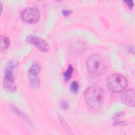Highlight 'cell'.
I'll return each mask as SVG.
<instances>
[{"label": "cell", "mask_w": 135, "mask_h": 135, "mask_svg": "<svg viewBox=\"0 0 135 135\" xmlns=\"http://www.w3.org/2000/svg\"><path fill=\"white\" fill-rule=\"evenodd\" d=\"M28 76L31 88L34 90L38 89L40 85V82L37 75L32 74L28 72Z\"/></svg>", "instance_id": "52a82bcc"}, {"label": "cell", "mask_w": 135, "mask_h": 135, "mask_svg": "<svg viewBox=\"0 0 135 135\" xmlns=\"http://www.w3.org/2000/svg\"><path fill=\"white\" fill-rule=\"evenodd\" d=\"M73 72V68L72 65H69L68 66L67 70L66 71L63 73V76H64V79L65 81H69L72 75Z\"/></svg>", "instance_id": "30bf717a"}, {"label": "cell", "mask_w": 135, "mask_h": 135, "mask_svg": "<svg viewBox=\"0 0 135 135\" xmlns=\"http://www.w3.org/2000/svg\"><path fill=\"white\" fill-rule=\"evenodd\" d=\"M134 90L130 89L126 91L121 97L122 101L126 105L133 107L134 106Z\"/></svg>", "instance_id": "8992f818"}, {"label": "cell", "mask_w": 135, "mask_h": 135, "mask_svg": "<svg viewBox=\"0 0 135 135\" xmlns=\"http://www.w3.org/2000/svg\"><path fill=\"white\" fill-rule=\"evenodd\" d=\"M79 85L77 81H73L70 85V91L74 94H76L79 91Z\"/></svg>", "instance_id": "8fae6325"}, {"label": "cell", "mask_w": 135, "mask_h": 135, "mask_svg": "<svg viewBox=\"0 0 135 135\" xmlns=\"http://www.w3.org/2000/svg\"><path fill=\"white\" fill-rule=\"evenodd\" d=\"M26 40L28 43L34 45L41 52H46L49 50L48 43L40 37L30 35L26 37Z\"/></svg>", "instance_id": "5b68a950"}, {"label": "cell", "mask_w": 135, "mask_h": 135, "mask_svg": "<svg viewBox=\"0 0 135 135\" xmlns=\"http://www.w3.org/2000/svg\"><path fill=\"white\" fill-rule=\"evenodd\" d=\"M86 66L88 72L96 76L103 74L107 68L104 60L98 54L91 55L88 57L86 61Z\"/></svg>", "instance_id": "7a4b0ae2"}, {"label": "cell", "mask_w": 135, "mask_h": 135, "mask_svg": "<svg viewBox=\"0 0 135 135\" xmlns=\"http://www.w3.org/2000/svg\"><path fill=\"white\" fill-rule=\"evenodd\" d=\"M15 112H16V113H17V115H18L21 118H22V119H23V120H24L26 123H28L29 124H30V123H31V122L30 121V120H29V119H28V118H26V116H25V115L24 114H23V113H22L20 111H19V110H18L17 109H15Z\"/></svg>", "instance_id": "7c38bea8"}, {"label": "cell", "mask_w": 135, "mask_h": 135, "mask_svg": "<svg viewBox=\"0 0 135 135\" xmlns=\"http://www.w3.org/2000/svg\"><path fill=\"white\" fill-rule=\"evenodd\" d=\"M59 119L60 120V123H61V124L62 125L63 127H64V128L65 129H66L68 131L69 130V126H68L66 122H65V120L61 117V116H59Z\"/></svg>", "instance_id": "4fadbf2b"}, {"label": "cell", "mask_w": 135, "mask_h": 135, "mask_svg": "<svg viewBox=\"0 0 135 135\" xmlns=\"http://www.w3.org/2000/svg\"><path fill=\"white\" fill-rule=\"evenodd\" d=\"M107 85L110 91L120 92L123 91L127 87L128 81L123 75L115 73L109 75L107 78Z\"/></svg>", "instance_id": "3957f363"}, {"label": "cell", "mask_w": 135, "mask_h": 135, "mask_svg": "<svg viewBox=\"0 0 135 135\" xmlns=\"http://www.w3.org/2000/svg\"><path fill=\"white\" fill-rule=\"evenodd\" d=\"M40 70H41L40 64L39 63V62L35 61L34 62V63H33V64L31 66L29 70V72L34 74L37 75L40 72Z\"/></svg>", "instance_id": "9c48e42d"}, {"label": "cell", "mask_w": 135, "mask_h": 135, "mask_svg": "<svg viewBox=\"0 0 135 135\" xmlns=\"http://www.w3.org/2000/svg\"><path fill=\"white\" fill-rule=\"evenodd\" d=\"M124 3L128 6L130 8H131L133 6V3L132 1H124Z\"/></svg>", "instance_id": "2e32d148"}, {"label": "cell", "mask_w": 135, "mask_h": 135, "mask_svg": "<svg viewBox=\"0 0 135 135\" xmlns=\"http://www.w3.org/2000/svg\"><path fill=\"white\" fill-rule=\"evenodd\" d=\"M72 13V11H70V10H67V9H65V10H63L62 11V14L65 16V17H67V16H70L71 13Z\"/></svg>", "instance_id": "9a60e30c"}, {"label": "cell", "mask_w": 135, "mask_h": 135, "mask_svg": "<svg viewBox=\"0 0 135 135\" xmlns=\"http://www.w3.org/2000/svg\"><path fill=\"white\" fill-rule=\"evenodd\" d=\"M0 40H1L0 50H1V52H2L3 51H6L9 47L11 44V41L8 37L3 35L1 36Z\"/></svg>", "instance_id": "ba28073f"}, {"label": "cell", "mask_w": 135, "mask_h": 135, "mask_svg": "<svg viewBox=\"0 0 135 135\" xmlns=\"http://www.w3.org/2000/svg\"><path fill=\"white\" fill-rule=\"evenodd\" d=\"M60 107L62 109L65 110L67 109H68L69 104L65 101L63 100V101H61V102L60 103Z\"/></svg>", "instance_id": "5bb4252c"}, {"label": "cell", "mask_w": 135, "mask_h": 135, "mask_svg": "<svg viewBox=\"0 0 135 135\" xmlns=\"http://www.w3.org/2000/svg\"><path fill=\"white\" fill-rule=\"evenodd\" d=\"M104 92L100 87L97 85L89 86L85 92V99L88 107L91 109L97 110L104 101Z\"/></svg>", "instance_id": "6da1fadb"}, {"label": "cell", "mask_w": 135, "mask_h": 135, "mask_svg": "<svg viewBox=\"0 0 135 135\" xmlns=\"http://www.w3.org/2000/svg\"><path fill=\"white\" fill-rule=\"evenodd\" d=\"M21 18L22 21L27 24H35L40 18V12L35 7H28L21 13Z\"/></svg>", "instance_id": "277c9868"}]
</instances>
